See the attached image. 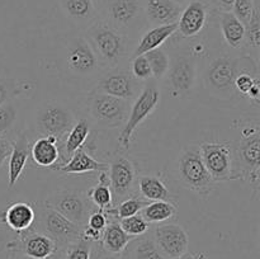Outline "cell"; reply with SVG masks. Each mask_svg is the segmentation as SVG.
<instances>
[{"instance_id": "6da1fadb", "label": "cell", "mask_w": 260, "mask_h": 259, "mask_svg": "<svg viewBox=\"0 0 260 259\" xmlns=\"http://www.w3.org/2000/svg\"><path fill=\"white\" fill-rule=\"evenodd\" d=\"M83 36L95 53L101 69L128 68L135 43L126 36L101 19L84 29Z\"/></svg>"}, {"instance_id": "7a4b0ae2", "label": "cell", "mask_w": 260, "mask_h": 259, "mask_svg": "<svg viewBox=\"0 0 260 259\" xmlns=\"http://www.w3.org/2000/svg\"><path fill=\"white\" fill-rule=\"evenodd\" d=\"M98 19L107 23L135 43L149 27L142 0H94Z\"/></svg>"}, {"instance_id": "3957f363", "label": "cell", "mask_w": 260, "mask_h": 259, "mask_svg": "<svg viewBox=\"0 0 260 259\" xmlns=\"http://www.w3.org/2000/svg\"><path fill=\"white\" fill-rule=\"evenodd\" d=\"M240 60L241 57L231 53H221L210 61L203 73V84L210 94L223 99L236 95L234 83L240 69Z\"/></svg>"}, {"instance_id": "277c9868", "label": "cell", "mask_w": 260, "mask_h": 259, "mask_svg": "<svg viewBox=\"0 0 260 259\" xmlns=\"http://www.w3.org/2000/svg\"><path fill=\"white\" fill-rule=\"evenodd\" d=\"M178 179L183 187L201 197H208L212 192L215 182L203 163L198 145H189L180 152L178 157Z\"/></svg>"}, {"instance_id": "5b68a950", "label": "cell", "mask_w": 260, "mask_h": 259, "mask_svg": "<svg viewBox=\"0 0 260 259\" xmlns=\"http://www.w3.org/2000/svg\"><path fill=\"white\" fill-rule=\"evenodd\" d=\"M235 157L241 179L250 182L254 189L259 188L260 177V127L258 122L241 128L240 140L235 147Z\"/></svg>"}, {"instance_id": "8992f818", "label": "cell", "mask_w": 260, "mask_h": 259, "mask_svg": "<svg viewBox=\"0 0 260 259\" xmlns=\"http://www.w3.org/2000/svg\"><path fill=\"white\" fill-rule=\"evenodd\" d=\"M201 156L213 182L240 179L235 157V147L231 142L206 141L198 145Z\"/></svg>"}, {"instance_id": "52a82bcc", "label": "cell", "mask_w": 260, "mask_h": 259, "mask_svg": "<svg viewBox=\"0 0 260 259\" xmlns=\"http://www.w3.org/2000/svg\"><path fill=\"white\" fill-rule=\"evenodd\" d=\"M159 102L160 90L157 88V81L154 79L145 81L137 98L131 103L128 116L118 136V145L122 149H127L129 146L137 127L155 111Z\"/></svg>"}, {"instance_id": "ba28073f", "label": "cell", "mask_w": 260, "mask_h": 259, "mask_svg": "<svg viewBox=\"0 0 260 259\" xmlns=\"http://www.w3.org/2000/svg\"><path fill=\"white\" fill-rule=\"evenodd\" d=\"M132 102L93 90L86 99V109L95 123L107 128H118L126 122Z\"/></svg>"}, {"instance_id": "9c48e42d", "label": "cell", "mask_w": 260, "mask_h": 259, "mask_svg": "<svg viewBox=\"0 0 260 259\" xmlns=\"http://www.w3.org/2000/svg\"><path fill=\"white\" fill-rule=\"evenodd\" d=\"M167 79L170 95L184 98L193 91L197 81V57L190 51L178 50L172 53Z\"/></svg>"}, {"instance_id": "30bf717a", "label": "cell", "mask_w": 260, "mask_h": 259, "mask_svg": "<svg viewBox=\"0 0 260 259\" xmlns=\"http://www.w3.org/2000/svg\"><path fill=\"white\" fill-rule=\"evenodd\" d=\"M75 116L69 107L58 102H48L37 109L36 131L42 136H52L61 141L75 123Z\"/></svg>"}, {"instance_id": "8fae6325", "label": "cell", "mask_w": 260, "mask_h": 259, "mask_svg": "<svg viewBox=\"0 0 260 259\" xmlns=\"http://www.w3.org/2000/svg\"><path fill=\"white\" fill-rule=\"evenodd\" d=\"M45 205L70 220L75 225L84 228L94 206L83 193L75 190H56L48 196Z\"/></svg>"}, {"instance_id": "7c38bea8", "label": "cell", "mask_w": 260, "mask_h": 259, "mask_svg": "<svg viewBox=\"0 0 260 259\" xmlns=\"http://www.w3.org/2000/svg\"><path fill=\"white\" fill-rule=\"evenodd\" d=\"M36 230L50 236L61 250L80 238L83 228L71 222L53 208L43 205L38 216V226Z\"/></svg>"}, {"instance_id": "4fadbf2b", "label": "cell", "mask_w": 260, "mask_h": 259, "mask_svg": "<svg viewBox=\"0 0 260 259\" xmlns=\"http://www.w3.org/2000/svg\"><path fill=\"white\" fill-rule=\"evenodd\" d=\"M144 83L134 78L128 68H116L104 70L99 76L94 90L124 101L134 102L141 91Z\"/></svg>"}, {"instance_id": "5bb4252c", "label": "cell", "mask_w": 260, "mask_h": 259, "mask_svg": "<svg viewBox=\"0 0 260 259\" xmlns=\"http://www.w3.org/2000/svg\"><path fill=\"white\" fill-rule=\"evenodd\" d=\"M108 182L113 201L126 200L134 195L136 169L134 163L123 155H116L108 164Z\"/></svg>"}, {"instance_id": "9a60e30c", "label": "cell", "mask_w": 260, "mask_h": 259, "mask_svg": "<svg viewBox=\"0 0 260 259\" xmlns=\"http://www.w3.org/2000/svg\"><path fill=\"white\" fill-rule=\"evenodd\" d=\"M152 239L165 259H177L188 251L189 238L178 223H159L154 229Z\"/></svg>"}, {"instance_id": "2e32d148", "label": "cell", "mask_w": 260, "mask_h": 259, "mask_svg": "<svg viewBox=\"0 0 260 259\" xmlns=\"http://www.w3.org/2000/svg\"><path fill=\"white\" fill-rule=\"evenodd\" d=\"M9 248L20 251L30 259H51L60 251L57 244L50 236L36 229L32 230V228L20 234L19 240L10 244Z\"/></svg>"}, {"instance_id": "e0dca14e", "label": "cell", "mask_w": 260, "mask_h": 259, "mask_svg": "<svg viewBox=\"0 0 260 259\" xmlns=\"http://www.w3.org/2000/svg\"><path fill=\"white\" fill-rule=\"evenodd\" d=\"M66 61L71 73L79 76H90L101 69L95 53L83 35L69 43Z\"/></svg>"}, {"instance_id": "ac0fdd59", "label": "cell", "mask_w": 260, "mask_h": 259, "mask_svg": "<svg viewBox=\"0 0 260 259\" xmlns=\"http://www.w3.org/2000/svg\"><path fill=\"white\" fill-rule=\"evenodd\" d=\"M208 4L202 0H190L183 7L177 22V33L182 38L197 37L207 25Z\"/></svg>"}, {"instance_id": "d6986e66", "label": "cell", "mask_w": 260, "mask_h": 259, "mask_svg": "<svg viewBox=\"0 0 260 259\" xmlns=\"http://www.w3.org/2000/svg\"><path fill=\"white\" fill-rule=\"evenodd\" d=\"M142 7L147 25L157 27L177 23L184 5L173 0H142Z\"/></svg>"}, {"instance_id": "ffe728a7", "label": "cell", "mask_w": 260, "mask_h": 259, "mask_svg": "<svg viewBox=\"0 0 260 259\" xmlns=\"http://www.w3.org/2000/svg\"><path fill=\"white\" fill-rule=\"evenodd\" d=\"M58 3L63 14L81 30L98 19L94 0H58Z\"/></svg>"}, {"instance_id": "44dd1931", "label": "cell", "mask_w": 260, "mask_h": 259, "mask_svg": "<svg viewBox=\"0 0 260 259\" xmlns=\"http://www.w3.org/2000/svg\"><path fill=\"white\" fill-rule=\"evenodd\" d=\"M177 33V23L167 25H157V27H150L139 37L136 45L134 46L131 57L135 56L145 55L149 51L159 48L169 41L173 36Z\"/></svg>"}, {"instance_id": "7402d4cb", "label": "cell", "mask_w": 260, "mask_h": 259, "mask_svg": "<svg viewBox=\"0 0 260 259\" xmlns=\"http://www.w3.org/2000/svg\"><path fill=\"white\" fill-rule=\"evenodd\" d=\"M13 149L9 155V165H8V187L13 188L17 184L18 179L24 170L25 164L29 157L30 141L24 134H20L12 141Z\"/></svg>"}, {"instance_id": "603a6c76", "label": "cell", "mask_w": 260, "mask_h": 259, "mask_svg": "<svg viewBox=\"0 0 260 259\" xmlns=\"http://www.w3.org/2000/svg\"><path fill=\"white\" fill-rule=\"evenodd\" d=\"M36 221V212L29 203L17 202L2 213V222L13 231L22 234L29 230Z\"/></svg>"}, {"instance_id": "cb8c5ba5", "label": "cell", "mask_w": 260, "mask_h": 259, "mask_svg": "<svg viewBox=\"0 0 260 259\" xmlns=\"http://www.w3.org/2000/svg\"><path fill=\"white\" fill-rule=\"evenodd\" d=\"M58 140L52 136H42L30 145L29 155L38 167L51 168L61 159V147Z\"/></svg>"}, {"instance_id": "d4e9b609", "label": "cell", "mask_w": 260, "mask_h": 259, "mask_svg": "<svg viewBox=\"0 0 260 259\" xmlns=\"http://www.w3.org/2000/svg\"><path fill=\"white\" fill-rule=\"evenodd\" d=\"M66 174H83V173L103 172L108 170V163H101L88 154L85 150H76L65 163L56 168Z\"/></svg>"}, {"instance_id": "484cf974", "label": "cell", "mask_w": 260, "mask_h": 259, "mask_svg": "<svg viewBox=\"0 0 260 259\" xmlns=\"http://www.w3.org/2000/svg\"><path fill=\"white\" fill-rule=\"evenodd\" d=\"M221 35L228 47L241 50L245 42V24L231 12H217Z\"/></svg>"}, {"instance_id": "4316f807", "label": "cell", "mask_w": 260, "mask_h": 259, "mask_svg": "<svg viewBox=\"0 0 260 259\" xmlns=\"http://www.w3.org/2000/svg\"><path fill=\"white\" fill-rule=\"evenodd\" d=\"M132 239V236L124 233L118 221H108V225L102 233L99 244L106 253L121 256Z\"/></svg>"}, {"instance_id": "83f0119b", "label": "cell", "mask_w": 260, "mask_h": 259, "mask_svg": "<svg viewBox=\"0 0 260 259\" xmlns=\"http://www.w3.org/2000/svg\"><path fill=\"white\" fill-rule=\"evenodd\" d=\"M234 85H235L236 93L246 96L251 102H254L255 106H259L260 84L258 66H253L251 69H249L248 66L240 65Z\"/></svg>"}, {"instance_id": "f1b7e54d", "label": "cell", "mask_w": 260, "mask_h": 259, "mask_svg": "<svg viewBox=\"0 0 260 259\" xmlns=\"http://www.w3.org/2000/svg\"><path fill=\"white\" fill-rule=\"evenodd\" d=\"M122 259H165L155 245L152 234L134 238L121 255Z\"/></svg>"}, {"instance_id": "f546056e", "label": "cell", "mask_w": 260, "mask_h": 259, "mask_svg": "<svg viewBox=\"0 0 260 259\" xmlns=\"http://www.w3.org/2000/svg\"><path fill=\"white\" fill-rule=\"evenodd\" d=\"M259 48H260V10L256 3L255 9L250 20L245 24V42H244L243 55L253 60L259 66Z\"/></svg>"}, {"instance_id": "4dcf8cb0", "label": "cell", "mask_w": 260, "mask_h": 259, "mask_svg": "<svg viewBox=\"0 0 260 259\" xmlns=\"http://www.w3.org/2000/svg\"><path fill=\"white\" fill-rule=\"evenodd\" d=\"M91 124L88 119L83 118L79 119L78 122L74 123L70 131L66 135V141L63 144L62 149H61V157H62V163H65L76 150L81 149L85 141L88 140L89 135H90Z\"/></svg>"}, {"instance_id": "1f68e13d", "label": "cell", "mask_w": 260, "mask_h": 259, "mask_svg": "<svg viewBox=\"0 0 260 259\" xmlns=\"http://www.w3.org/2000/svg\"><path fill=\"white\" fill-rule=\"evenodd\" d=\"M106 172L107 170L101 172L98 184L88 190L86 197L94 207L108 213L109 211L113 210V196H112V190L109 188L108 174Z\"/></svg>"}, {"instance_id": "d6a6232c", "label": "cell", "mask_w": 260, "mask_h": 259, "mask_svg": "<svg viewBox=\"0 0 260 259\" xmlns=\"http://www.w3.org/2000/svg\"><path fill=\"white\" fill-rule=\"evenodd\" d=\"M139 192L147 202L169 201L170 192L167 184L156 175H141L139 178Z\"/></svg>"}, {"instance_id": "836d02e7", "label": "cell", "mask_w": 260, "mask_h": 259, "mask_svg": "<svg viewBox=\"0 0 260 259\" xmlns=\"http://www.w3.org/2000/svg\"><path fill=\"white\" fill-rule=\"evenodd\" d=\"M178 208L170 201H152V202H147L141 210L140 215L151 225H159V223H164L165 221L170 220L174 217L177 213Z\"/></svg>"}, {"instance_id": "e575fe53", "label": "cell", "mask_w": 260, "mask_h": 259, "mask_svg": "<svg viewBox=\"0 0 260 259\" xmlns=\"http://www.w3.org/2000/svg\"><path fill=\"white\" fill-rule=\"evenodd\" d=\"M145 57L149 61L152 79L155 81H161L165 78V75H167L168 70H169V53L164 48L159 47L145 53Z\"/></svg>"}, {"instance_id": "d590c367", "label": "cell", "mask_w": 260, "mask_h": 259, "mask_svg": "<svg viewBox=\"0 0 260 259\" xmlns=\"http://www.w3.org/2000/svg\"><path fill=\"white\" fill-rule=\"evenodd\" d=\"M147 205V201H145L141 197H128L126 200L121 201L117 206L116 210H111L107 215H113L114 218H122L131 217V216L139 215L141 212L142 208Z\"/></svg>"}, {"instance_id": "8d00e7d4", "label": "cell", "mask_w": 260, "mask_h": 259, "mask_svg": "<svg viewBox=\"0 0 260 259\" xmlns=\"http://www.w3.org/2000/svg\"><path fill=\"white\" fill-rule=\"evenodd\" d=\"M93 248L94 243L85 240L80 236L78 240L61 249L62 250L61 259H91Z\"/></svg>"}, {"instance_id": "74e56055", "label": "cell", "mask_w": 260, "mask_h": 259, "mask_svg": "<svg viewBox=\"0 0 260 259\" xmlns=\"http://www.w3.org/2000/svg\"><path fill=\"white\" fill-rule=\"evenodd\" d=\"M119 225L123 229L124 233L127 235L132 236V238L144 235L150 229V223L140 213L139 215L131 216V217L122 218V220H119Z\"/></svg>"}, {"instance_id": "f35d334b", "label": "cell", "mask_w": 260, "mask_h": 259, "mask_svg": "<svg viewBox=\"0 0 260 259\" xmlns=\"http://www.w3.org/2000/svg\"><path fill=\"white\" fill-rule=\"evenodd\" d=\"M128 70L131 71L134 78L141 81V83H145V81L152 79L151 69H150L149 61L145 57V55L135 56V57L129 58Z\"/></svg>"}, {"instance_id": "ab89813d", "label": "cell", "mask_w": 260, "mask_h": 259, "mask_svg": "<svg viewBox=\"0 0 260 259\" xmlns=\"http://www.w3.org/2000/svg\"><path fill=\"white\" fill-rule=\"evenodd\" d=\"M17 119V109L9 102L0 106V136H4L13 128Z\"/></svg>"}, {"instance_id": "60d3db41", "label": "cell", "mask_w": 260, "mask_h": 259, "mask_svg": "<svg viewBox=\"0 0 260 259\" xmlns=\"http://www.w3.org/2000/svg\"><path fill=\"white\" fill-rule=\"evenodd\" d=\"M256 3H258V0H235V3L233 5V9H231V13L243 24H246L250 20L251 15H253Z\"/></svg>"}, {"instance_id": "b9f144b4", "label": "cell", "mask_w": 260, "mask_h": 259, "mask_svg": "<svg viewBox=\"0 0 260 259\" xmlns=\"http://www.w3.org/2000/svg\"><path fill=\"white\" fill-rule=\"evenodd\" d=\"M107 225H108V216H107V213L96 208V210H93L90 212L85 226L95 231H99V233H103Z\"/></svg>"}, {"instance_id": "7bdbcfd3", "label": "cell", "mask_w": 260, "mask_h": 259, "mask_svg": "<svg viewBox=\"0 0 260 259\" xmlns=\"http://www.w3.org/2000/svg\"><path fill=\"white\" fill-rule=\"evenodd\" d=\"M12 149H13L12 141L5 139L4 136H0V168L3 167L5 160L9 157L10 152H12Z\"/></svg>"}, {"instance_id": "ee69618b", "label": "cell", "mask_w": 260, "mask_h": 259, "mask_svg": "<svg viewBox=\"0 0 260 259\" xmlns=\"http://www.w3.org/2000/svg\"><path fill=\"white\" fill-rule=\"evenodd\" d=\"M235 0H210V4L217 12H231Z\"/></svg>"}, {"instance_id": "f6af8a7d", "label": "cell", "mask_w": 260, "mask_h": 259, "mask_svg": "<svg viewBox=\"0 0 260 259\" xmlns=\"http://www.w3.org/2000/svg\"><path fill=\"white\" fill-rule=\"evenodd\" d=\"M91 259H122V258L118 255H111V254L106 253V251L102 249L101 244L94 243L93 255H91Z\"/></svg>"}, {"instance_id": "bcb514c9", "label": "cell", "mask_w": 260, "mask_h": 259, "mask_svg": "<svg viewBox=\"0 0 260 259\" xmlns=\"http://www.w3.org/2000/svg\"><path fill=\"white\" fill-rule=\"evenodd\" d=\"M8 95H9V91H8L7 85H5L4 81L0 79V106L8 101Z\"/></svg>"}, {"instance_id": "7dc6e473", "label": "cell", "mask_w": 260, "mask_h": 259, "mask_svg": "<svg viewBox=\"0 0 260 259\" xmlns=\"http://www.w3.org/2000/svg\"><path fill=\"white\" fill-rule=\"evenodd\" d=\"M177 259H206L205 253H184Z\"/></svg>"}, {"instance_id": "c3c4849f", "label": "cell", "mask_w": 260, "mask_h": 259, "mask_svg": "<svg viewBox=\"0 0 260 259\" xmlns=\"http://www.w3.org/2000/svg\"><path fill=\"white\" fill-rule=\"evenodd\" d=\"M173 2H177V3H179V4L185 5V4H188V3H189L190 0H173Z\"/></svg>"}]
</instances>
